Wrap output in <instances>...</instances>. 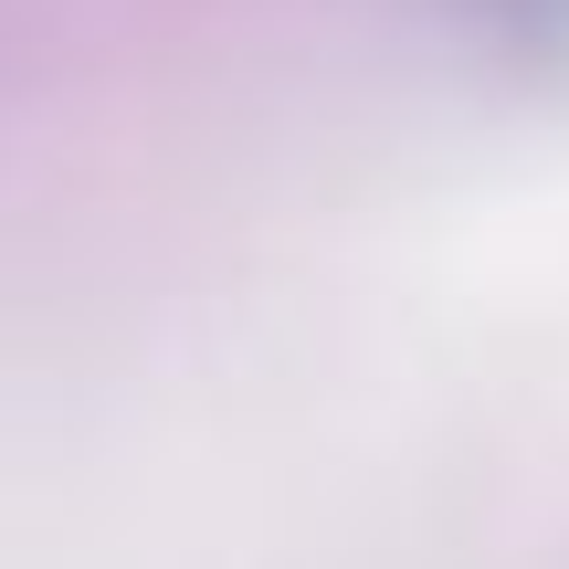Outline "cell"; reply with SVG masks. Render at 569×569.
Here are the masks:
<instances>
[{
	"instance_id": "cell-1",
	"label": "cell",
	"mask_w": 569,
	"mask_h": 569,
	"mask_svg": "<svg viewBox=\"0 0 569 569\" xmlns=\"http://www.w3.org/2000/svg\"><path fill=\"white\" fill-rule=\"evenodd\" d=\"M517 42H569V0H486Z\"/></svg>"
}]
</instances>
